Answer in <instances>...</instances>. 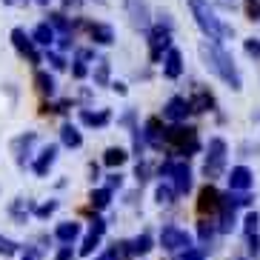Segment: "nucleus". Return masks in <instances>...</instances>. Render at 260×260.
<instances>
[{
    "label": "nucleus",
    "mask_w": 260,
    "mask_h": 260,
    "mask_svg": "<svg viewBox=\"0 0 260 260\" xmlns=\"http://www.w3.org/2000/svg\"><path fill=\"white\" fill-rule=\"evenodd\" d=\"M72 75L80 80V77H86V60H75V66H72Z\"/></svg>",
    "instance_id": "38"
},
{
    "label": "nucleus",
    "mask_w": 260,
    "mask_h": 260,
    "mask_svg": "<svg viewBox=\"0 0 260 260\" xmlns=\"http://www.w3.org/2000/svg\"><path fill=\"white\" fill-rule=\"evenodd\" d=\"M143 138L149 146H154V149H160L163 143H166V129H160V117H149L143 126Z\"/></svg>",
    "instance_id": "12"
},
{
    "label": "nucleus",
    "mask_w": 260,
    "mask_h": 260,
    "mask_svg": "<svg viewBox=\"0 0 260 260\" xmlns=\"http://www.w3.org/2000/svg\"><path fill=\"white\" fill-rule=\"evenodd\" d=\"M35 3H40V6H49V0H35Z\"/></svg>",
    "instance_id": "50"
},
{
    "label": "nucleus",
    "mask_w": 260,
    "mask_h": 260,
    "mask_svg": "<svg viewBox=\"0 0 260 260\" xmlns=\"http://www.w3.org/2000/svg\"><path fill=\"white\" fill-rule=\"evenodd\" d=\"M98 240H100V235H92V232H89V237H86L83 246H80V254H92L94 246H98Z\"/></svg>",
    "instance_id": "32"
},
{
    "label": "nucleus",
    "mask_w": 260,
    "mask_h": 260,
    "mask_svg": "<svg viewBox=\"0 0 260 260\" xmlns=\"http://www.w3.org/2000/svg\"><path fill=\"white\" fill-rule=\"evenodd\" d=\"M63 6L69 9V6H80V0H63Z\"/></svg>",
    "instance_id": "47"
},
{
    "label": "nucleus",
    "mask_w": 260,
    "mask_h": 260,
    "mask_svg": "<svg viewBox=\"0 0 260 260\" xmlns=\"http://www.w3.org/2000/svg\"><path fill=\"white\" fill-rule=\"evenodd\" d=\"M246 260H252V257H246Z\"/></svg>",
    "instance_id": "51"
},
{
    "label": "nucleus",
    "mask_w": 260,
    "mask_h": 260,
    "mask_svg": "<svg viewBox=\"0 0 260 260\" xmlns=\"http://www.w3.org/2000/svg\"><path fill=\"white\" fill-rule=\"evenodd\" d=\"M172 194H177V191L169 186H157V203H172Z\"/></svg>",
    "instance_id": "34"
},
{
    "label": "nucleus",
    "mask_w": 260,
    "mask_h": 260,
    "mask_svg": "<svg viewBox=\"0 0 260 260\" xmlns=\"http://www.w3.org/2000/svg\"><path fill=\"white\" fill-rule=\"evenodd\" d=\"M220 203H223V198H220V191L214 189L212 183H206L203 189H200V194H198V209H200V214H212V212H220Z\"/></svg>",
    "instance_id": "9"
},
{
    "label": "nucleus",
    "mask_w": 260,
    "mask_h": 260,
    "mask_svg": "<svg viewBox=\"0 0 260 260\" xmlns=\"http://www.w3.org/2000/svg\"><path fill=\"white\" fill-rule=\"evenodd\" d=\"M23 260H38V254H35V252H29V254H26Z\"/></svg>",
    "instance_id": "48"
},
{
    "label": "nucleus",
    "mask_w": 260,
    "mask_h": 260,
    "mask_svg": "<svg viewBox=\"0 0 260 260\" xmlns=\"http://www.w3.org/2000/svg\"><path fill=\"white\" fill-rule=\"evenodd\" d=\"M232 226H235V203H232V194H229V198H223V203H220V223H217V229L232 232Z\"/></svg>",
    "instance_id": "18"
},
{
    "label": "nucleus",
    "mask_w": 260,
    "mask_h": 260,
    "mask_svg": "<svg viewBox=\"0 0 260 260\" xmlns=\"http://www.w3.org/2000/svg\"><path fill=\"white\" fill-rule=\"evenodd\" d=\"M149 249H152V237H149V235H140V237H135V240L129 243V252L132 254H146Z\"/></svg>",
    "instance_id": "26"
},
{
    "label": "nucleus",
    "mask_w": 260,
    "mask_h": 260,
    "mask_svg": "<svg viewBox=\"0 0 260 260\" xmlns=\"http://www.w3.org/2000/svg\"><path fill=\"white\" fill-rule=\"evenodd\" d=\"M160 243H163V249H169V252H180V249H186V252H189L191 237H189V232H186V229L166 226V229L160 232Z\"/></svg>",
    "instance_id": "8"
},
{
    "label": "nucleus",
    "mask_w": 260,
    "mask_h": 260,
    "mask_svg": "<svg viewBox=\"0 0 260 260\" xmlns=\"http://www.w3.org/2000/svg\"><path fill=\"white\" fill-rule=\"evenodd\" d=\"M169 49H172V29L157 23V29L149 31V57H152V63H160L163 52H169Z\"/></svg>",
    "instance_id": "6"
},
{
    "label": "nucleus",
    "mask_w": 260,
    "mask_h": 260,
    "mask_svg": "<svg viewBox=\"0 0 260 260\" xmlns=\"http://www.w3.org/2000/svg\"><path fill=\"white\" fill-rule=\"evenodd\" d=\"M246 17L249 20H260V0H246Z\"/></svg>",
    "instance_id": "30"
},
{
    "label": "nucleus",
    "mask_w": 260,
    "mask_h": 260,
    "mask_svg": "<svg viewBox=\"0 0 260 260\" xmlns=\"http://www.w3.org/2000/svg\"><path fill=\"white\" fill-rule=\"evenodd\" d=\"M54 237L60 240V243H66V246H72L80 237V223H75V220H66V223H60L57 229H54Z\"/></svg>",
    "instance_id": "17"
},
{
    "label": "nucleus",
    "mask_w": 260,
    "mask_h": 260,
    "mask_svg": "<svg viewBox=\"0 0 260 260\" xmlns=\"http://www.w3.org/2000/svg\"><path fill=\"white\" fill-rule=\"evenodd\" d=\"M126 6V15H129V23L135 29H149L152 26V9H149V0H123Z\"/></svg>",
    "instance_id": "7"
},
{
    "label": "nucleus",
    "mask_w": 260,
    "mask_h": 260,
    "mask_svg": "<svg viewBox=\"0 0 260 260\" xmlns=\"http://www.w3.org/2000/svg\"><path fill=\"white\" fill-rule=\"evenodd\" d=\"M46 23L52 26L54 31H60L63 38H69V29H72V26H69V20H66L63 15H49V20H46Z\"/></svg>",
    "instance_id": "27"
},
{
    "label": "nucleus",
    "mask_w": 260,
    "mask_h": 260,
    "mask_svg": "<svg viewBox=\"0 0 260 260\" xmlns=\"http://www.w3.org/2000/svg\"><path fill=\"white\" fill-rule=\"evenodd\" d=\"M72 257H75V254H72V246H63L60 252H57V257H54V260H72Z\"/></svg>",
    "instance_id": "43"
},
{
    "label": "nucleus",
    "mask_w": 260,
    "mask_h": 260,
    "mask_svg": "<svg viewBox=\"0 0 260 260\" xmlns=\"http://www.w3.org/2000/svg\"><path fill=\"white\" fill-rule=\"evenodd\" d=\"M89 35H92V40L100 43V46H112L115 43V29L109 23H92L89 26Z\"/></svg>",
    "instance_id": "15"
},
{
    "label": "nucleus",
    "mask_w": 260,
    "mask_h": 260,
    "mask_svg": "<svg viewBox=\"0 0 260 260\" xmlns=\"http://www.w3.org/2000/svg\"><path fill=\"white\" fill-rule=\"evenodd\" d=\"M103 232H106V223L100 220V217H94L92 220V235H103Z\"/></svg>",
    "instance_id": "42"
},
{
    "label": "nucleus",
    "mask_w": 260,
    "mask_h": 260,
    "mask_svg": "<svg viewBox=\"0 0 260 260\" xmlns=\"http://www.w3.org/2000/svg\"><path fill=\"white\" fill-rule=\"evenodd\" d=\"M54 157H57V146H46L43 152H40V157L35 160V175H40V177H46L49 175V169H52V163H54Z\"/></svg>",
    "instance_id": "16"
},
{
    "label": "nucleus",
    "mask_w": 260,
    "mask_h": 260,
    "mask_svg": "<svg viewBox=\"0 0 260 260\" xmlns=\"http://www.w3.org/2000/svg\"><path fill=\"white\" fill-rule=\"evenodd\" d=\"M257 223H260L257 212H249V214H246V235H249V237L257 235Z\"/></svg>",
    "instance_id": "31"
},
{
    "label": "nucleus",
    "mask_w": 260,
    "mask_h": 260,
    "mask_svg": "<svg viewBox=\"0 0 260 260\" xmlns=\"http://www.w3.org/2000/svg\"><path fill=\"white\" fill-rule=\"evenodd\" d=\"M3 3H9V6H12V3H23V0H3Z\"/></svg>",
    "instance_id": "49"
},
{
    "label": "nucleus",
    "mask_w": 260,
    "mask_h": 260,
    "mask_svg": "<svg viewBox=\"0 0 260 260\" xmlns=\"http://www.w3.org/2000/svg\"><path fill=\"white\" fill-rule=\"evenodd\" d=\"M60 140H63L66 146H69V149H77V146L83 143V138H80V132H77L75 126H72V123H66V126L60 129Z\"/></svg>",
    "instance_id": "22"
},
{
    "label": "nucleus",
    "mask_w": 260,
    "mask_h": 260,
    "mask_svg": "<svg viewBox=\"0 0 260 260\" xmlns=\"http://www.w3.org/2000/svg\"><path fill=\"white\" fill-rule=\"evenodd\" d=\"M257 252H260V237H257V235H252V237H249V254L254 257Z\"/></svg>",
    "instance_id": "41"
},
{
    "label": "nucleus",
    "mask_w": 260,
    "mask_h": 260,
    "mask_svg": "<svg viewBox=\"0 0 260 260\" xmlns=\"http://www.w3.org/2000/svg\"><path fill=\"white\" fill-rule=\"evenodd\" d=\"M38 140V135L35 132H29V135H20V138H15V143H12V149L17 152V163L23 166V152L29 154V149H31V143Z\"/></svg>",
    "instance_id": "19"
},
{
    "label": "nucleus",
    "mask_w": 260,
    "mask_h": 260,
    "mask_svg": "<svg viewBox=\"0 0 260 260\" xmlns=\"http://www.w3.org/2000/svg\"><path fill=\"white\" fill-rule=\"evenodd\" d=\"M189 9H191V15H194V23L203 29V35H206V40H226L235 35V29L232 26H226L217 17V12H214L212 6H209V0H189Z\"/></svg>",
    "instance_id": "2"
},
{
    "label": "nucleus",
    "mask_w": 260,
    "mask_h": 260,
    "mask_svg": "<svg viewBox=\"0 0 260 260\" xmlns=\"http://www.w3.org/2000/svg\"><path fill=\"white\" fill-rule=\"evenodd\" d=\"M198 52H200V57H203V63H206V69L212 72L214 77H220L223 83L229 86V89H235V92L243 89L240 72H237L235 60H232V54L226 52V49H220L214 40H200Z\"/></svg>",
    "instance_id": "1"
},
{
    "label": "nucleus",
    "mask_w": 260,
    "mask_h": 260,
    "mask_svg": "<svg viewBox=\"0 0 260 260\" xmlns=\"http://www.w3.org/2000/svg\"><path fill=\"white\" fill-rule=\"evenodd\" d=\"M31 40L40 43V46H52V43H54V29L49 23H38V26H35V31H31Z\"/></svg>",
    "instance_id": "20"
},
{
    "label": "nucleus",
    "mask_w": 260,
    "mask_h": 260,
    "mask_svg": "<svg viewBox=\"0 0 260 260\" xmlns=\"http://www.w3.org/2000/svg\"><path fill=\"white\" fill-rule=\"evenodd\" d=\"M17 252V243H12V240H3V237H0V254H15Z\"/></svg>",
    "instance_id": "35"
},
{
    "label": "nucleus",
    "mask_w": 260,
    "mask_h": 260,
    "mask_svg": "<svg viewBox=\"0 0 260 260\" xmlns=\"http://www.w3.org/2000/svg\"><path fill=\"white\" fill-rule=\"evenodd\" d=\"M166 143L169 146H175L180 154H186L189 157L191 152H198L200 143H198V132L189 129V126H172V129H166Z\"/></svg>",
    "instance_id": "3"
},
{
    "label": "nucleus",
    "mask_w": 260,
    "mask_h": 260,
    "mask_svg": "<svg viewBox=\"0 0 260 260\" xmlns=\"http://www.w3.org/2000/svg\"><path fill=\"white\" fill-rule=\"evenodd\" d=\"M115 186H120V175H112V177H109V189H115Z\"/></svg>",
    "instance_id": "45"
},
{
    "label": "nucleus",
    "mask_w": 260,
    "mask_h": 260,
    "mask_svg": "<svg viewBox=\"0 0 260 260\" xmlns=\"http://www.w3.org/2000/svg\"><path fill=\"white\" fill-rule=\"evenodd\" d=\"M35 83H38V89L43 94H54V77L49 75V72H38V75H35Z\"/></svg>",
    "instance_id": "25"
},
{
    "label": "nucleus",
    "mask_w": 260,
    "mask_h": 260,
    "mask_svg": "<svg viewBox=\"0 0 260 260\" xmlns=\"http://www.w3.org/2000/svg\"><path fill=\"white\" fill-rule=\"evenodd\" d=\"M189 112H191V103L186 98H172L166 106H163V117H166V120H175V123L186 120Z\"/></svg>",
    "instance_id": "11"
},
{
    "label": "nucleus",
    "mask_w": 260,
    "mask_h": 260,
    "mask_svg": "<svg viewBox=\"0 0 260 260\" xmlns=\"http://www.w3.org/2000/svg\"><path fill=\"white\" fill-rule=\"evenodd\" d=\"M54 209H57V203H46V206H38V209H35V214H38V217H49Z\"/></svg>",
    "instance_id": "39"
},
{
    "label": "nucleus",
    "mask_w": 260,
    "mask_h": 260,
    "mask_svg": "<svg viewBox=\"0 0 260 260\" xmlns=\"http://www.w3.org/2000/svg\"><path fill=\"white\" fill-rule=\"evenodd\" d=\"M160 175H169L175 180V191L177 194H186L191 186V172L186 166V160H172V163H163L160 166Z\"/></svg>",
    "instance_id": "5"
},
{
    "label": "nucleus",
    "mask_w": 260,
    "mask_h": 260,
    "mask_svg": "<svg viewBox=\"0 0 260 260\" xmlns=\"http://www.w3.org/2000/svg\"><path fill=\"white\" fill-rule=\"evenodd\" d=\"M180 72H183V54L172 46L166 52V57H163V75H166L169 80H175V77H180Z\"/></svg>",
    "instance_id": "14"
},
{
    "label": "nucleus",
    "mask_w": 260,
    "mask_h": 260,
    "mask_svg": "<svg viewBox=\"0 0 260 260\" xmlns=\"http://www.w3.org/2000/svg\"><path fill=\"white\" fill-rule=\"evenodd\" d=\"M112 89H115L117 94H126V83H112Z\"/></svg>",
    "instance_id": "46"
},
{
    "label": "nucleus",
    "mask_w": 260,
    "mask_h": 260,
    "mask_svg": "<svg viewBox=\"0 0 260 260\" xmlns=\"http://www.w3.org/2000/svg\"><path fill=\"white\" fill-rule=\"evenodd\" d=\"M189 103H191V112H209V109L214 106V98L206 92V89H198Z\"/></svg>",
    "instance_id": "21"
},
{
    "label": "nucleus",
    "mask_w": 260,
    "mask_h": 260,
    "mask_svg": "<svg viewBox=\"0 0 260 260\" xmlns=\"http://www.w3.org/2000/svg\"><path fill=\"white\" fill-rule=\"evenodd\" d=\"M109 200H112V189H98V191H92V206H94V209H106Z\"/></svg>",
    "instance_id": "29"
},
{
    "label": "nucleus",
    "mask_w": 260,
    "mask_h": 260,
    "mask_svg": "<svg viewBox=\"0 0 260 260\" xmlns=\"http://www.w3.org/2000/svg\"><path fill=\"white\" fill-rule=\"evenodd\" d=\"M12 43H15V49L23 54V57H29L31 63H40V54H38V49H35L31 35H26L23 29H12Z\"/></svg>",
    "instance_id": "10"
},
{
    "label": "nucleus",
    "mask_w": 260,
    "mask_h": 260,
    "mask_svg": "<svg viewBox=\"0 0 260 260\" xmlns=\"http://www.w3.org/2000/svg\"><path fill=\"white\" fill-rule=\"evenodd\" d=\"M223 166H226V140L223 138H212L209 140V154H206V163H203V175L209 180L223 175Z\"/></svg>",
    "instance_id": "4"
},
{
    "label": "nucleus",
    "mask_w": 260,
    "mask_h": 260,
    "mask_svg": "<svg viewBox=\"0 0 260 260\" xmlns=\"http://www.w3.org/2000/svg\"><path fill=\"white\" fill-rule=\"evenodd\" d=\"M94 83H98V86H106L109 83V60H106V57H100L98 66H94Z\"/></svg>",
    "instance_id": "28"
},
{
    "label": "nucleus",
    "mask_w": 260,
    "mask_h": 260,
    "mask_svg": "<svg viewBox=\"0 0 260 260\" xmlns=\"http://www.w3.org/2000/svg\"><path fill=\"white\" fill-rule=\"evenodd\" d=\"M126 149H117V146H112V149H106V154H103V163L106 166H123L126 163Z\"/></svg>",
    "instance_id": "24"
},
{
    "label": "nucleus",
    "mask_w": 260,
    "mask_h": 260,
    "mask_svg": "<svg viewBox=\"0 0 260 260\" xmlns=\"http://www.w3.org/2000/svg\"><path fill=\"white\" fill-rule=\"evenodd\" d=\"M180 260H206V254L200 252V249H189V252L180 254Z\"/></svg>",
    "instance_id": "36"
},
{
    "label": "nucleus",
    "mask_w": 260,
    "mask_h": 260,
    "mask_svg": "<svg viewBox=\"0 0 260 260\" xmlns=\"http://www.w3.org/2000/svg\"><path fill=\"white\" fill-rule=\"evenodd\" d=\"M252 183H254V177H252V172H249L246 166H235V169H232V175H229L232 191H249V189H252Z\"/></svg>",
    "instance_id": "13"
},
{
    "label": "nucleus",
    "mask_w": 260,
    "mask_h": 260,
    "mask_svg": "<svg viewBox=\"0 0 260 260\" xmlns=\"http://www.w3.org/2000/svg\"><path fill=\"white\" fill-rule=\"evenodd\" d=\"M98 260H117V249H109V252H103Z\"/></svg>",
    "instance_id": "44"
},
{
    "label": "nucleus",
    "mask_w": 260,
    "mask_h": 260,
    "mask_svg": "<svg viewBox=\"0 0 260 260\" xmlns=\"http://www.w3.org/2000/svg\"><path fill=\"white\" fill-rule=\"evenodd\" d=\"M212 235H214L212 226H209V223H200V240H203V243H209V240H212Z\"/></svg>",
    "instance_id": "37"
},
{
    "label": "nucleus",
    "mask_w": 260,
    "mask_h": 260,
    "mask_svg": "<svg viewBox=\"0 0 260 260\" xmlns=\"http://www.w3.org/2000/svg\"><path fill=\"white\" fill-rule=\"evenodd\" d=\"M243 49H246V54H252V57H260V40L257 38H249L243 43Z\"/></svg>",
    "instance_id": "33"
},
{
    "label": "nucleus",
    "mask_w": 260,
    "mask_h": 260,
    "mask_svg": "<svg viewBox=\"0 0 260 260\" xmlns=\"http://www.w3.org/2000/svg\"><path fill=\"white\" fill-rule=\"evenodd\" d=\"M49 63H52L54 69H66V60H63L60 54H54V52H49Z\"/></svg>",
    "instance_id": "40"
},
{
    "label": "nucleus",
    "mask_w": 260,
    "mask_h": 260,
    "mask_svg": "<svg viewBox=\"0 0 260 260\" xmlns=\"http://www.w3.org/2000/svg\"><path fill=\"white\" fill-rule=\"evenodd\" d=\"M109 117H112L109 112H86V109L80 112V120H83L86 126H106Z\"/></svg>",
    "instance_id": "23"
}]
</instances>
